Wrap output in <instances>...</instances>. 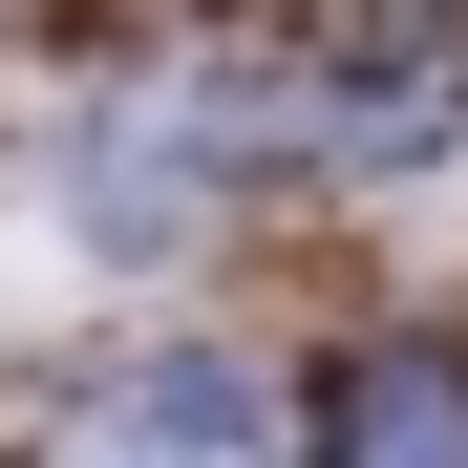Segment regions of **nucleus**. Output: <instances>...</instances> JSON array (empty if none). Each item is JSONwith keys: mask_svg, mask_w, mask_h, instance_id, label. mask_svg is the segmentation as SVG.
<instances>
[{"mask_svg": "<svg viewBox=\"0 0 468 468\" xmlns=\"http://www.w3.org/2000/svg\"><path fill=\"white\" fill-rule=\"evenodd\" d=\"M43 468H298V426L256 383H128V405H86Z\"/></svg>", "mask_w": 468, "mask_h": 468, "instance_id": "obj_1", "label": "nucleus"}]
</instances>
